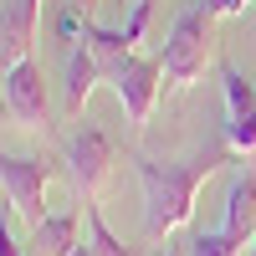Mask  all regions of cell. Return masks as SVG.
<instances>
[{
    "mask_svg": "<svg viewBox=\"0 0 256 256\" xmlns=\"http://www.w3.org/2000/svg\"><path fill=\"white\" fill-rule=\"evenodd\" d=\"M210 6H216V16H241L251 0H210Z\"/></svg>",
    "mask_w": 256,
    "mask_h": 256,
    "instance_id": "15",
    "label": "cell"
},
{
    "mask_svg": "<svg viewBox=\"0 0 256 256\" xmlns=\"http://www.w3.org/2000/svg\"><path fill=\"white\" fill-rule=\"evenodd\" d=\"M220 88H226V148L256 154V88L230 62H220Z\"/></svg>",
    "mask_w": 256,
    "mask_h": 256,
    "instance_id": "7",
    "label": "cell"
},
{
    "mask_svg": "<svg viewBox=\"0 0 256 256\" xmlns=\"http://www.w3.org/2000/svg\"><path fill=\"white\" fill-rule=\"evenodd\" d=\"M230 154V148H210V154H195V159H184V164H159V159H134V174L144 184V230H148V241H164V236H174V230L195 216V195H200V184L210 180V169H216L220 159Z\"/></svg>",
    "mask_w": 256,
    "mask_h": 256,
    "instance_id": "1",
    "label": "cell"
},
{
    "mask_svg": "<svg viewBox=\"0 0 256 256\" xmlns=\"http://www.w3.org/2000/svg\"><path fill=\"white\" fill-rule=\"evenodd\" d=\"M6 102H10V118L26 128V134H46L52 128V102H46V77L41 67L26 56L6 72Z\"/></svg>",
    "mask_w": 256,
    "mask_h": 256,
    "instance_id": "6",
    "label": "cell"
},
{
    "mask_svg": "<svg viewBox=\"0 0 256 256\" xmlns=\"http://www.w3.org/2000/svg\"><path fill=\"white\" fill-rule=\"evenodd\" d=\"M210 20H216V6L210 0H195L174 16V26L164 36V82L169 88H195L205 77L210 56H216V36H210Z\"/></svg>",
    "mask_w": 256,
    "mask_h": 256,
    "instance_id": "2",
    "label": "cell"
},
{
    "mask_svg": "<svg viewBox=\"0 0 256 256\" xmlns=\"http://www.w3.org/2000/svg\"><path fill=\"white\" fill-rule=\"evenodd\" d=\"M82 210H88V246H92V256H138V251L108 226V216H102L98 200H82Z\"/></svg>",
    "mask_w": 256,
    "mask_h": 256,
    "instance_id": "11",
    "label": "cell"
},
{
    "mask_svg": "<svg viewBox=\"0 0 256 256\" xmlns=\"http://www.w3.org/2000/svg\"><path fill=\"white\" fill-rule=\"evenodd\" d=\"M148 10H154V0H134V16H128V26H123V36H128V46H134V52H138V41H144Z\"/></svg>",
    "mask_w": 256,
    "mask_h": 256,
    "instance_id": "13",
    "label": "cell"
},
{
    "mask_svg": "<svg viewBox=\"0 0 256 256\" xmlns=\"http://www.w3.org/2000/svg\"><path fill=\"white\" fill-rule=\"evenodd\" d=\"M72 256H92V246H88V241H77V246H72Z\"/></svg>",
    "mask_w": 256,
    "mask_h": 256,
    "instance_id": "17",
    "label": "cell"
},
{
    "mask_svg": "<svg viewBox=\"0 0 256 256\" xmlns=\"http://www.w3.org/2000/svg\"><path fill=\"white\" fill-rule=\"evenodd\" d=\"M226 230H230L241 246L256 241V180H251V174H236V180H230V195H226Z\"/></svg>",
    "mask_w": 256,
    "mask_h": 256,
    "instance_id": "9",
    "label": "cell"
},
{
    "mask_svg": "<svg viewBox=\"0 0 256 256\" xmlns=\"http://www.w3.org/2000/svg\"><path fill=\"white\" fill-rule=\"evenodd\" d=\"M0 118H10V102H6V92H0Z\"/></svg>",
    "mask_w": 256,
    "mask_h": 256,
    "instance_id": "18",
    "label": "cell"
},
{
    "mask_svg": "<svg viewBox=\"0 0 256 256\" xmlns=\"http://www.w3.org/2000/svg\"><path fill=\"white\" fill-rule=\"evenodd\" d=\"M0 256H26V246L10 236V226H6V220H0Z\"/></svg>",
    "mask_w": 256,
    "mask_h": 256,
    "instance_id": "14",
    "label": "cell"
},
{
    "mask_svg": "<svg viewBox=\"0 0 256 256\" xmlns=\"http://www.w3.org/2000/svg\"><path fill=\"white\" fill-rule=\"evenodd\" d=\"M62 164H67V174H72V184H77V195H82V200H98V190L108 184L113 164H118V144H113L108 128L82 123L77 134L62 144Z\"/></svg>",
    "mask_w": 256,
    "mask_h": 256,
    "instance_id": "4",
    "label": "cell"
},
{
    "mask_svg": "<svg viewBox=\"0 0 256 256\" xmlns=\"http://www.w3.org/2000/svg\"><path fill=\"white\" fill-rule=\"evenodd\" d=\"M184 256H241V241L230 236L226 226H220V230H200V236H190Z\"/></svg>",
    "mask_w": 256,
    "mask_h": 256,
    "instance_id": "12",
    "label": "cell"
},
{
    "mask_svg": "<svg viewBox=\"0 0 256 256\" xmlns=\"http://www.w3.org/2000/svg\"><path fill=\"white\" fill-rule=\"evenodd\" d=\"M113 92L123 102L128 123H134V134H144L148 118H154V108H159V92H164V62L134 52V56L123 62V72L113 77Z\"/></svg>",
    "mask_w": 256,
    "mask_h": 256,
    "instance_id": "5",
    "label": "cell"
},
{
    "mask_svg": "<svg viewBox=\"0 0 256 256\" xmlns=\"http://www.w3.org/2000/svg\"><path fill=\"white\" fill-rule=\"evenodd\" d=\"M0 190H6V200L20 220L31 230L52 216L46 210V190H52V164L41 154H10V148H0Z\"/></svg>",
    "mask_w": 256,
    "mask_h": 256,
    "instance_id": "3",
    "label": "cell"
},
{
    "mask_svg": "<svg viewBox=\"0 0 256 256\" xmlns=\"http://www.w3.org/2000/svg\"><path fill=\"white\" fill-rule=\"evenodd\" d=\"M67 10H77L82 20H98V0H67Z\"/></svg>",
    "mask_w": 256,
    "mask_h": 256,
    "instance_id": "16",
    "label": "cell"
},
{
    "mask_svg": "<svg viewBox=\"0 0 256 256\" xmlns=\"http://www.w3.org/2000/svg\"><path fill=\"white\" fill-rule=\"evenodd\" d=\"M98 82H102V62L92 52V41L82 36V41H72V52H67V82H62V108H67L72 123L82 118V108H88V98H92Z\"/></svg>",
    "mask_w": 256,
    "mask_h": 256,
    "instance_id": "8",
    "label": "cell"
},
{
    "mask_svg": "<svg viewBox=\"0 0 256 256\" xmlns=\"http://www.w3.org/2000/svg\"><path fill=\"white\" fill-rule=\"evenodd\" d=\"M88 216V210H56V216H46L36 230H31V246L41 256H72L77 246V220Z\"/></svg>",
    "mask_w": 256,
    "mask_h": 256,
    "instance_id": "10",
    "label": "cell"
}]
</instances>
